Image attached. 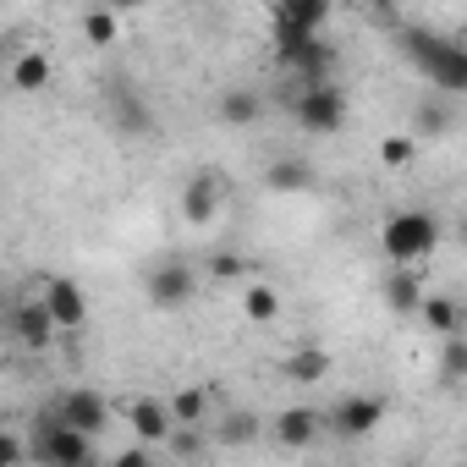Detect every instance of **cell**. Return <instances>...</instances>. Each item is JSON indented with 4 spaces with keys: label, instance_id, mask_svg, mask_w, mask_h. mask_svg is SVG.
<instances>
[{
    "label": "cell",
    "instance_id": "obj_4",
    "mask_svg": "<svg viewBox=\"0 0 467 467\" xmlns=\"http://www.w3.org/2000/svg\"><path fill=\"white\" fill-rule=\"evenodd\" d=\"M412 45V56L423 61V72L445 88V94H462L467 88V61H462V50L451 45V39H434V34H412L407 39Z\"/></svg>",
    "mask_w": 467,
    "mask_h": 467
},
{
    "label": "cell",
    "instance_id": "obj_8",
    "mask_svg": "<svg viewBox=\"0 0 467 467\" xmlns=\"http://www.w3.org/2000/svg\"><path fill=\"white\" fill-rule=\"evenodd\" d=\"M39 303L50 308V319H56L61 336H78V330L88 325V297H83V286H78L72 275H50L45 292H39Z\"/></svg>",
    "mask_w": 467,
    "mask_h": 467
},
{
    "label": "cell",
    "instance_id": "obj_18",
    "mask_svg": "<svg viewBox=\"0 0 467 467\" xmlns=\"http://www.w3.org/2000/svg\"><path fill=\"white\" fill-rule=\"evenodd\" d=\"M165 412H171V423L203 429V423H209V390H203V385H182V390L165 396Z\"/></svg>",
    "mask_w": 467,
    "mask_h": 467
},
{
    "label": "cell",
    "instance_id": "obj_14",
    "mask_svg": "<svg viewBox=\"0 0 467 467\" xmlns=\"http://www.w3.org/2000/svg\"><path fill=\"white\" fill-rule=\"evenodd\" d=\"M214 116H220V127H254L265 116V94L248 88V83H237V88H225L214 99Z\"/></svg>",
    "mask_w": 467,
    "mask_h": 467
},
{
    "label": "cell",
    "instance_id": "obj_11",
    "mask_svg": "<svg viewBox=\"0 0 467 467\" xmlns=\"http://www.w3.org/2000/svg\"><path fill=\"white\" fill-rule=\"evenodd\" d=\"M121 423L132 429V440H143V445H165L171 440V412H165V401L160 396H132V401H121Z\"/></svg>",
    "mask_w": 467,
    "mask_h": 467
},
{
    "label": "cell",
    "instance_id": "obj_28",
    "mask_svg": "<svg viewBox=\"0 0 467 467\" xmlns=\"http://www.w3.org/2000/svg\"><path fill=\"white\" fill-rule=\"evenodd\" d=\"M209 275L214 281H248V265L231 259V254H220V259H209Z\"/></svg>",
    "mask_w": 467,
    "mask_h": 467
},
{
    "label": "cell",
    "instance_id": "obj_22",
    "mask_svg": "<svg viewBox=\"0 0 467 467\" xmlns=\"http://www.w3.org/2000/svg\"><path fill=\"white\" fill-rule=\"evenodd\" d=\"M418 314H423V325H429L434 336H456V330H462V308H456L451 297H434V292H423Z\"/></svg>",
    "mask_w": 467,
    "mask_h": 467
},
{
    "label": "cell",
    "instance_id": "obj_27",
    "mask_svg": "<svg viewBox=\"0 0 467 467\" xmlns=\"http://www.w3.org/2000/svg\"><path fill=\"white\" fill-rule=\"evenodd\" d=\"M17 462H28V440L12 434V429H0V467H17Z\"/></svg>",
    "mask_w": 467,
    "mask_h": 467
},
{
    "label": "cell",
    "instance_id": "obj_15",
    "mask_svg": "<svg viewBox=\"0 0 467 467\" xmlns=\"http://www.w3.org/2000/svg\"><path fill=\"white\" fill-rule=\"evenodd\" d=\"M379 292H385V303L396 314H418V303H423V265H396Z\"/></svg>",
    "mask_w": 467,
    "mask_h": 467
},
{
    "label": "cell",
    "instance_id": "obj_25",
    "mask_svg": "<svg viewBox=\"0 0 467 467\" xmlns=\"http://www.w3.org/2000/svg\"><path fill=\"white\" fill-rule=\"evenodd\" d=\"M451 121H456L451 105H445V99H429V105H418V121H412V127H418L423 138H440V132H451Z\"/></svg>",
    "mask_w": 467,
    "mask_h": 467
},
{
    "label": "cell",
    "instance_id": "obj_12",
    "mask_svg": "<svg viewBox=\"0 0 467 467\" xmlns=\"http://www.w3.org/2000/svg\"><path fill=\"white\" fill-rule=\"evenodd\" d=\"M50 78H56V61H50L45 50H17V56L6 61V83H12L17 94H39V88H50Z\"/></svg>",
    "mask_w": 467,
    "mask_h": 467
},
{
    "label": "cell",
    "instance_id": "obj_19",
    "mask_svg": "<svg viewBox=\"0 0 467 467\" xmlns=\"http://www.w3.org/2000/svg\"><path fill=\"white\" fill-rule=\"evenodd\" d=\"M110 121H116L121 132H149V127H154V121H149V105H143L127 83L110 88Z\"/></svg>",
    "mask_w": 467,
    "mask_h": 467
},
{
    "label": "cell",
    "instance_id": "obj_5",
    "mask_svg": "<svg viewBox=\"0 0 467 467\" xmlns=\"http://www.w3.org/2000/svg\"><path fill=\"white\" fill-rule=\"evenodd\" d=\"M143 292H149V303H154L160 314H176V308H187V303L198 297V270L182 265V259H165V265L149 270Z\"/></svg>",
    "mask_w": 467,
    "mask_h": 467
},
{
    "label": "cell",
    "instance_id": "obj_21",
    "mask_svg": "<svg viewBox=\"0 0 467 467\" xmlns=\"http://www.w3.org/2000/svg\"><path fill=\"white\" fill-rule=\"evenodd\" d=\"M83 39L94 45V50H116V39H121V12H110L105 0L83 17Z\"/></svg>",
    "mask_w": 467,
    "mask_h": 467
},
{
    "label": "cell",
    "instance_id": "obj_23",
    "mask_svg": "<svg viewBox=\"0 0 467 467\" xmlns=\"http://www.w3.org/2000/svg\"><path fill=\"white\" fill-rule=\"evenodd\" d=\"M275 17L281 23H297V28H325L330 0H275Z\"/></svg>",
    "mask_w": 467,
    "mask_h": 467
},
{
    "label": "cell",
    "instance_id": "obj_20",
    "mask_svg": "<svg viewBox=\"0 0 467 467\" xmlns=\"http://www.w3.org/2000/svg\"><path fill=\"white\" fill-rule=\"evenodd\" d=\"M281 374L297 379V385H319V379L330 374V352H319V347H297V352H286Z\"/></svg>",
    "mask_w": 467,
    "mask_h": 467
},
{
    "label": "cell",
    "instance_id": "obj_17",
    "mask_svg": "<svg viewBox=\"0 0 467 467\" xmlns=\"http://www.w3.org/2000/svg\"><path fill=\"white\" fill-rule=\"evenodd\" d=\"M243 319L248 325H275L281 319V292L270 281H243Z\"/></svg>",
    "mask_w": 467,
    "mask_h": 467
},
{
    "label": "cell",
    "instance_id": "obj_10",
    "mask_svg": "<svg viewBox=\"0 0 467 467\" xmlns=\"http://www.w3.org/2000/svg\"><path fill=\"white\" fill-rule=\"evenodd\" d=\"M182 220L187 225H209L214 214H220V203H225V182L214 176V171H192L187 182H182Z\"/></svg>",
    "mask_w": 467,
    "mask_h": 467
},
{
    "label": "cell",
    "instance_id": "obj_2",
    "mask_svg": "<svg viewBox=\"0 0 467 467\" xmlns=\"http://www.w3.org/2000/svg\"><path fill=\"white\" fill-rule=\"evenodd\" d=\"M28 462H50V467H83L94 462V440L72 423H61L56 412H45L28 434Z\"/></svg>",
    "mask_w": 467,
    "mask_h": 467
},
{
    "label": "cell",
    "instance_id": "obj_31",
    "mask_svg": "<svg viewBox=\"0 0 467 467\" xmlns=\"http://www.w3.org/2000/svg\"><path fill=\"white\" fill-rule=\"evenodd\" d=\"M0 319H6V303H0Z\"/></svg>",
    "mask_w": 467,
    "mask_h": 467
},
{
    "label": "cell",
    "instance_id": "obj_3",
    "mask_svg": "<svg viewBox=\"0 0 467 467\" xmlns=\"http://www.w3.org/2000/svg\"><path fill=\"white\" fill-rule=\"evenodd\" d=\"M292 121H297L303 132H314V138L341 132V127H347V94L336 88V78H325V83H303L297 99H292Z\"/></svg>",
    "mask_w": 467,
    "mask_h": 467
},
{
    "label": "cell",
    "instance_id": "obj_26",
    "mask_svg": "<svg viewBox=\"0 0 467 467\" xmlns=\"http://www.w3.org/2000/svg\"><path fill=\"white\" fill-rule=\"evenodd\" d=\"M445 341V358H440V379L445 385H456L462 374H467V341H462V330L456 336H440Z\"/></svg>",
    "mask_w": 467,
    "mask_h": 467
},
{
    "label": "cell",
    "instance_id": "obj_9",
    "mask_svg": "<svg viewBox=\"0 0 467 467\" xmlns=\"http://www.w3.org/2000/svg\"><path fill=\"white\" fill-rule=\"evenodd\" d=\"M50 412H56L61 423H72V429H83L88 440H99V434L110 429V401H105L99 390H83V385H78V390H61Z\"/></svg>",
    "mask_w": 467,
    "mask_h": 467
},
{
    "label": "cell",
    "instance_id": "obj_16",
    "mask_svg": "<svg viewBox=\"0 0 467 467\" xmlns=\"http://www.w3.org/2000/svg\"><path fill=\"white\" fill-rule=\"evenodd\" d=\"M325 434V418L314 412V407H286L281 418H275V440L286 445V451H303V445H314Z\"/></svg>",
    "mask_w": 467,
    "mask_h": 467
},
{
    "label": "cell",
    "instance_id": "obj_30",
    "mask_svg": "<svg viewBox=\"0 0 467 467\" xmlns=\"http://www.w3.org/2000/svg\"><path fill=\"white\" fill-rule=\"evenodd\" d=\"M110 12H132V6H143V0H105Z\"/></svg>",
    "mask_w": 467,
    "mask_h": 467
},
{
    "label": "cell",
    "instance_id": "obj_7",
    "mask_svg": "<svg viewBox=\"0 0 467 467\" xmlns=\"http://www.w3.org/2000/svg\"><path fill=\"white\" fill-rule=\"evenodd\" d=\"M325 429H336L341 440H363L385 423V396H341L330 412H319Z\"/></svg>",
    "mask_w": 467,
    "mask_h": 467
},
{
    "label": "cell",
    "instance_id": "obj_6",
    "mask_svg": "<svg viewBox=\"0 0 467 467\" xmlns=\"http://www.w3.org/2000/svg\"><path fill=\"white\" fill-rule=\"evenodd\" d=\"M0 330H6L17 347H28V352H45V347H56V319H50V308L39 303V297H23V303H12L6 308V319H0Z\"/></svg>",
    "mask_w": 467,
    "mask_h": 467
},
{
    "label": "cell",
    "instance_id": "obj_29",
    "mask_svg": "<svg viewBox=\"0 0 467 467\" xmlns=\"http://www.w3.org/2000/svg\"><path fill=\"white\" fill-rule=\"evenodd\" d=\"M225 440H259V418L254 412H237V418L225 423Z\"/></svg>",
    "mask_w": 467,
    "mask_h": 467
},
{
    "label": "cell",
    "instance_id": "obj_1",
    "mask_svg": "<svg viewBox=\"0 0 467 467\" xmlns=\"http://www.w3.org/2000/svg\"><path fill=\"white\" fill-rule=\"evenodd\" d=\"M434 248H440V220L429 209H396L379 225V254L390 265H429Z\"/></svg>",
    "mask_w": 467,
    "mask_h": 467
},
{
    "label": "cell",
    "instance_id": "obj_13",
    "mask_svg": "<svg viewBox=\"0 0 467 467\" xmlns=\"http://www.w3.org/2000/svg\"><path fill=\"white\" fill-rule=\"evenodd\" d=\"M265 187L270 192H314L319 187V171L303 160V154H281L265 165Z\"/></svg>",
    "mask_w": 467,
    "mask_h": 467
},
{
    "label": "cell",
    "instance_id": "obj_24",
    "mask_svg": "<svg viewBox=\"0 0 467 467\" xmlns=\"http://www.w3.org/2000/svg\"><path fill=\"white\" fill-rule=\"evenodd\" d=\"M412 160H418V138H407V132L379 138V165H385V171H407Z\"/></svg>",
    "mask_w": 467,
    "mask_h": 467
}]
</instances>
